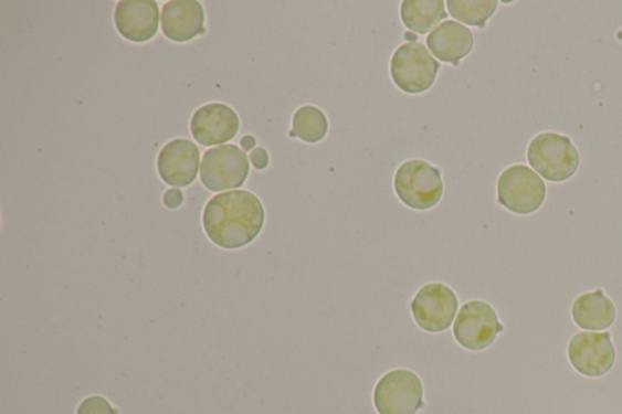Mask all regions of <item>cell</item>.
Here are the masks:
<instances>
[{
    "label": "cell",
    "mask_w": 622,
    "mask_h": 414,
    "mask_svg": "<svg viewBox=\"0 0 622 414\" xmlns=\"http://www.w3.org/2000/svg\"><path fill=\"white\" fill-rule=\"evenodd\" d=\"M250 173L249 157L235 145L207 151L201 166L202 184L214 192L238 189Z\"/></svg>",
    "instance_id": "7"
},
{
    "label": "cell",
    "mask_w": 622,
    "mask_h": 414,
    "mask_svg": "<svg viewBox=\"0 0 622 414\" xmlns=\"http://www.w3.org/2000/svg\"><path fill=\"white\" fill-rule=\"evenodd\" d=\"M117 30L131 42H148L158 32L160 10L154 0H122L115 11Z\"/></svg>",
    "instance_id": "13"
},
{
    "label": "cell",
    "mask_w": 622,
    "mask_h": 414,
    "mask_svg": "<svg viewBox=\"0 0 622 414\" xmlns=\"http://www.w3.org/2000/svg\"><path fill=\"white\" fill-rule=\"evenodd\" d=\"M241 145L243 146V150L249 151L255 145V140L252 137H245L241 140Z\"/></svg>",
    "instance_id": "23"
},
{
    "label": "cell",
    "mask_w": 622,
    "mask_h": 414,
    "mask_svg": "<svg viewBox=\"0 0 622 414\" xmlns=\"http://www.w3.org/2000/svg\"><path fill=\"white\" fill-rule=\"evenodd\" d=\"M264 206L250 191L236 190L219 193L203 212L207 236L218 247L238 250L245 247L263 229Z\"/></svg>",
    "instance_id": "1"
},
{
    "label": "cell",
    "mask_w": 622,
    "mask_h": 414,
    "mask_svg": "<svg viewBox=\"0 0 622 414\" xmlns=\"http://www.w3.org/2000/svg\"><path fill=\"white\" fill-rule=\"evenodd\" d=\"M441 65L429 49L419 42L402 44L390 61V73L397 87L408 94H421L434 84Z\"/></svg>",
    "instance_id": "4"
},
{
    "label": "cell",
    "mask_w": 622,
    "mask_h": 414,
    "mask_svg": "<svg viewBox=\"0 0 622 414\" xmlns=\"http://www.w3.org/2000/svg\"><path fill=\"white\" fill-rule=\"evenodd\" d=\"M426 45L436 59L457 66L472 52L474 36L463 24L445 21L426 36Z\"/></svg>",
    "instance_id": "15"
},
{
    "label": "cell",
    "mask_w": 622,
    "mask_h": 414,
    "mask_svg": "<svg viewBox=\"0 0 622 414\" xmlns=\"http://www.w3.org/2000/svg\"><path fill=\"white\" fill-rule=\"evenodd\" d=\"M497 4L496 0H449L446 3L453 19L481 29L494 15Z\"/></svg>",
    "instance_id": "19"
},
{
    "label": "cell",
    "mask_w": 622,
    "mask_h": 414,
    "mask_svg": "<svg viewBox=\"0 0 622 414\" xmlns=\"http://www.w3.org/2000/svg\"><path fill=\"white\" fill-rule=\"evenodd\" d=\"M394 188L398 198L417 211L433 209L444 192L441 172L421 160H410L398 168Z\"/></svg>",
    "instance_id": "3"
},
{
    "label": "cell",
    "mask_w": 622,
    "mask_h": 414,
    "mask_svg": "<svg viewBox=\"0 0 622 414\" xmlns=\"http://www.w3.org/2000/svg\"><path fill=\"white\" fill-rule=\"evenodd\" d=\"M528 161L546 180L562 182L578 172L580 155L569 138L546 131L530 141Z\"/></svg>",
    "instance_id": "2"
},
{
    "label": "cell",
    "mask_w": 622,
    "mask_h": 414,
    "mask_svg": "<svg viewBox=\"0 0 622 414\" xmlns=\"http://www.w3.org/2000/svg\"><path fill=\"white\" fill-rule=\"evenodd\" d=\"M457 309L455 291L443 284L425 285L411 304L414 321L430 333L446 331L453 323Z\"/></svg>",
    "instance_id": "9"
},
{
    "label": "cell",
    "mask_w": 622,
    "mask_h": 414,
    "mask_svg": "<svg viewBox=\"0 0 622 414\" xmlns=\"http://www.w3.org/2000/svg\"><path fill=\"white\" fill-rule=\"evenodd\" d=\"M572 319L587 331H604L613 326L616 310L613 301L602 290L580 296L571 308Z\"/></svg>",
    "instance_id": "16"
},
{
    "label": "cell",
    "mask_w": 622,
    "mask_h": 414,
    "mask_svg": "<svg viewBox=\"0 0 622 414\" xmlns=\"http://www.w3.org/2000/svg\"><path fill=\"white\" fill-rule=\"evenodd\" d=\"M162 31L167 39L188 42L203 34L204 11L197 0H172L162 10Z\"/></svg>",
    "instance_id": "14"
},
{
    "label": "cell",
    "mask_w": 622,
    "mask_h": 414,
    "mask_svg": "<svg viewBox=\"0 0 622 414\" xmlns=\"http://www.w3.org/2000/svg\"><path fill=\"white\" fill-rule=\"evenodd\" d=\"M200 167L198 146L185 139L168 142L158 156V173L166 184L186 188L197 179Z\"/></svg>",
    "instance_id": "11"
},
{
    "label": "cell",
    "mask_w": 622,
    "mask_h": 414,
    "mask_svg": "<svg viewBox=\"0 0 622 414\" xmlns=\"http://www.w3.org/2000/svg\"><path fill=\"white\" fill-rule=\"evenodd\" d=\"M373 403L380 414H417L423 407V385L408 370L387 373L377 383Z\"/></svg>",
    "instance_id": "6"
},
{
    "label": "cell",
    "mask_w": 622,
    "mask_h": 414,
    "mask_svg": "<svg viewBox=\"0 0 622 414\" xmlns=\"http://www.w3.org/2000/svg\"><path fill=\"white\" fill-rule=\"evenodd\" d=\"M239 128L236 113L224 104L205 105L191 119L192 137L203 146L228 142L236 137Z\"/></svg>",
    "instance_id": "12"
},
{
    "label": "cell",
    "mask_w": 622,
    "mask_h": 414,
    "mask_svg": "<svg viewBox=\"0 0 622 414\" xmlns=\"http://www.w3.org/2000/svg\"><path fill=\"white\" fill-rule=\"evenodd\" d=\"M568 357L571 367L582 375L597 379L607 374L616 358L611 333H578L570 340Z\"/></svg>",
    "instance_id": "10"
},
{
    "label": "cell",
    "mask_w": 622,
    "mask_h": 414,
    "mask_svg": "<svg viewBox=\"0 0 622 414\" xmlns=\"http://www.w3.org/2000/svg\"><path fill=\"white\" fill-rule=\"evenodd\" d=\"M182 202V193L179 190H169L165 194V204L169 209H178Z\"/></svg>",
    "instance_id": "22"
},
{
    "label": "cell",
    "mask_w": 622,
    "mask_h": 414,
    "mask_svg": "<svg viewBox=\"0 0 622 414\" xmlns=\"http://www.w3.org/2000/svg\"><path fill=\"white\" fill-rule=\"evenodd\" d=\"M400 14L402 23L419 34L429 33L447 18L444 0H405Z\"/></svg>",
    "instance_id": "17"
},
{
    "label": "cell",
    "mask_w": 622,
    "mask_h": 414,
    "mask_svg": "<svg viewBox=\"0 0 622 414\" xmlns=\"http://www.w3.org/2000/svg\"><path fill=\"white\" fill-rule=\"evenodd\" d=\"M251 160L255 168L264 169L267 166V162H270V157H267V153L264 149L260 148L255 149L251 153Z\"/></svg>",
    "instance_id": "21"
},
{
    "label": "cell",
    "mask_w": 622,
    "mask_h": 414,
    "mask_svg": "<svg viewBox=\"0 0 622 414\" xmlns=\"http://www.w3.org/2000/svg\"><path fill=\"white\" fill-rule=\"evenodd\" d=\"M77 414H117V411L103 396H91L82 401Z\"/></svg>",
    "instance_id": "20"
},
{
    "label": "cell",
    "mask_w": 622,
    "mask_h": 414,
    "mask_svg": "<svg viewBox=\"0 0 622 414\" xmlns=\"http://www.w3.org/2000/svg\"><path fill=\"white\" fill-rule=\"evenodd\" d=\"M498 202L512 213L527 215L540 209L546 199L542 179L527 166L504 170L497 181Z\"/></svg>",
    "instance_id": "5"
},
{
    "label": "cell",
    "mask_w": 622,
    "mask_h": 414,
    "mask_svg": "<svg viewBox=\"0 0 622 414\" xmlns=\"http://www.w3.org/2000/svg\"><path fill=\"white\" fill-rule=\"evenodd\" d=\"M328 130V120L320 108L303 106L295 113L292 119L291 138L315 144L321 141Z\"/></svg>",
    "instance_id": "18"
},
{
    "label": "cell",
    "mask_w": 622,
    "mask_h": 414,
    "mask_svg": "<svg viewBox=\"0 0 622 414\" xmlns=\"http://www.w3.org/2000/svg\"><path fill=\"white\" fill-rule=\"evenodd\" d=\"M504 326L489 304L472 300L463 306L454 325V336L460 346L473 351L484 350L494 343Z\"/></svg>",
    "instance_id": "8"
}]
</instances>
